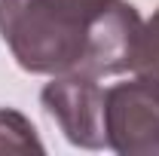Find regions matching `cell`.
I'll return each instance as SVG.
<instances>
[{"label": "cell", "mask_w": 159, "mask_h": 156, "mask_svg": "<svg viewBox=\"0 0 159 156\" xmlns=\"http://www.w3.org/2000/svg\"><path fill=\"white\" fill-rule=\"evenodd\" d=\"M132 74L159 83V9H153V16L141 25L132 55Z\"/></svg>", "instance_id": "cell-5"}, {"label": "cell", "mask_w": 159, "mask_h": 156, "mask_svg": "<svg viewBox=\"0 0 159 156\" xmlns=\"http://www.w3.org/2000/svg\"><path fill=\"white\" fill-rule=\"evenodd\" d=\"M107 150L119 156H159V83L132 77L104 92Z\"/></svg>", "instance_id": "cell-2"}, {"label": "cell", "mask_w": 159, "mask_h": 156, "mask_svg": "<svg viewBox=\"0 0 159 156\" xmlns=\"http://www.w3.org/2000/svg\"><path fill=\"white\" fill-rule=\"evenodd\" d=\"M104 92L98 77L89 74H58L52 77L43 92L40 104L58 122L67 144L80 150H104L107 129H104Z\"/></svg>", "instance_id": "cell-3"}, {"label": "cell", "mask_w": 159, "mask_h": 156, "mask_svg": "<svg viewBox=\"0 0 159 156\" xmlns=\"http://www.w3.org/2000/svg\"><path fill=\"white\" fill-rule=\"evenodd\" d=\"M34 122L25 117L21 110L0 107V153H43Z\"/></svg>", "instance_id": "cell-4"}, {"label": "cell", "mask_w": 159, "mask_h": 156, "mask_svg": "<svg viewBox=\"0 0 159 156\" xmlns=\"http://www.w3.org/2000/svg\"><path fill=\"white\" fill-rule=\"evenodd\" d=\"M141 16L125 0H0V37L25 74L132 71Z\"/></svg>", "instance_id": "cell-1"}]
</instances>
